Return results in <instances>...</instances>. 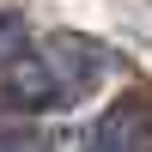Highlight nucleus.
<instances>
[{"label": "nucleus", "mask_w": 152, "mask_h": 152, "mask_svg": "<svg viewBox=\"0 0 152 152\" xmlns=\"http://www.w3.org/2000/svg\"><path fill=\"white\" fill-rule=\"evenodd\" d=\"M85 152H152V97H116L97 116Z\"/></svg>", "instance_id": "f03ea898"}, {"label": "nucleus", "mask_w": 152, "mask_h": 152, "mask_svg": "<svg viewBox=\"0 0 152 152\" xmlns=\"http://www.w3.org/2000/svg\"><path fill=\"white\" fill-rule=\"evenodd\" d=\"M97 73H110V49L73 31H49L37 43H12L6 49V110L18 116H55L73 110L85 91L97 85Z\"/></svg>", "instance_id": "f257e3e1"}, {"label": "nucleus", "mask_w": 152, "mask_h": 152, "mask_svg": "<svg viewBox=\"0 0 152 152\" xmlns=\"http://www.w3.org/2000/svg\"><path fill=\"white\" fill-rule=\"evenodd\" d=\"M6 152H55L43 134H6Z\"/></svg>", "instance_id": "7ed1b4c3"}]
</instances>
